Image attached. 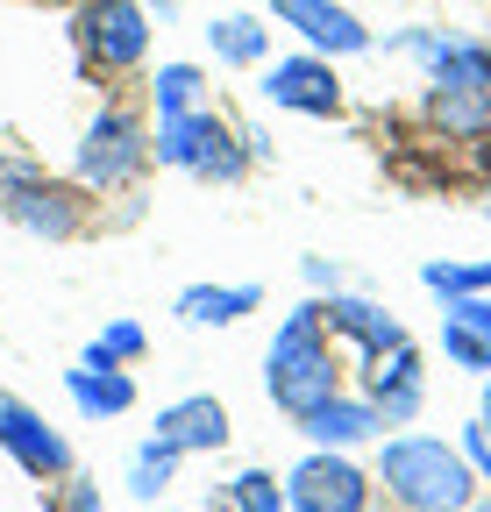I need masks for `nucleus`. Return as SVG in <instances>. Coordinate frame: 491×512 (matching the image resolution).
Instances as JSON below:
<instances>
[{
  "label": "nucleus",
  "instance_id": "obj_1",
  "mask_svg": "<svg viewBox=\"0 0 491 512\" xmlns=\"http://www.w3.org/2000/svg\"><path fill=\"white\" fill-rule=\"evenodd\" d=\"M264 384H271V406L292 413V420H306L314 406H328V399L342 392V363H335V349H328L321 306H299L285 328H278V342H271V356H264Z\"/></svg>",
  "mask_w": 491,
  "mask_h": 512
},
{
  "label": "nucleus",
  "instance_id": "obj_2",
  "mask_svg": "<svg viewBox=\"0 0 491 512\" xmlns=\"http://www.w3.org/2000/svg\"><path fill=\"white\" fill-rule=\"evenodd\" d=\"M378 477H385V491L406 512H470V491H477V470L463 463V448H442V441H427V434L385 441Z\"/></svg>",
  "mask_w": 491,
  "mask_h": 512
},
{
  "label": "nucleus",
  "instance_id": "obj_3",
  "mask_svg": "<svg viewBox=\"0 0 491 512\" xmlns=\"http://www.w3.org/2000/svg\"><path fill=\"white\" fill-rule=\"evenodd\" d=\"M150 150H157V164H171V171H200V178H221V185H235L242 164H250V150H235V136L221 128V114H207V107L164 114Z\"/></svg>",
  "mask_w": 491,
  "mask_h": 512
},
{
  "label": "nucleus",
  "instance_id": "obj_4",
  "mask_svg": "<svg viewBox=\"0 0 491 512\" xmlns=\"http://www.w3.org/2000/svg\"><path fill=\"white\" fill-rule=\"evenodd\" d=\"M72 36H79L86 64H100V72H129V64L150 50V15L136 8V0H86Z\"/></svg>",
  "mask_w": 491,
  "mask_h": 512
},
{
  "label": "nucleus",
  "instance_id": "obj_5",
  "mask_svg": "<svg viewBox=\"0 0 491 512\" xmlns=\"http://www.w3.org/2000/svg\"><path fill=\"white\" fill-rule=\"evenodd\" d=\"M0 207H8V221H22V228L43 235V242H65V235L79 228L72 192L50 185V178L29 171V164H0Z\"/></svg>",
  "mask_w": 491,
  "mask_h": 512
},
{
  "label": "nucleus",
  "instance_id": "obj_6",
  "mask_svg": "<svg viewBox=\"0 0 491 512\" xmlns=\"http://www.w3.org/2000/svg\"><path fill=\"white\" fill-rule=\"evenodd\" d=\"M143 164H150V143H143V128H136L129 114H100V121L86 128V143H79V178H86V185L114 192V185H129Z\"/></svg>",
  "mask_w": 491,
  "mask_h": 512
},
{
  "label": "nucleus",
  "instance_id": "obj_7",
  "mask_svg": "<svg viewBox=\"0 0 491 512\" xmlns=\"http://www.w3.org/2000/svg\"><path fill=\"white\" fill-rule=\"evenodd\" d=\"M363 498H371V484H363V470L342 463V456H306L285 477V505L292 512H363Z\"/></svg>",
  "mask_w": 491,
  "mask_h": 512
},
{
  "label": "nucleus",
  "instance_id": "obj_8",
  "mask_svg": "<svg viewBox=\"0 0 491 512\" xmlns=\"http://www.w3.org/2000/svg\"><path fill=\"white\" fill-rule=\"evenodd\" d=\"M0 448H8V456H15L29 477H65V470H72L65 434H57L43 413L15 406V399H0Z\"/></svg>",
  "mask_w": 491,
  "mask_h": 512
},
{
  "label": "nucleus",
  "instance_id": "obj_9",
  "mask_svg": "<svg viewBox=\"0 0 491 512\" xmlns=\"http://www.w3.org/2000/svg\"><path fill=\"white\" fill-rule=\"evenodd\" d=\"M264 93L271 107H292V114H342V79L328 57H285L264 72Z\"/></svg>",
  "mask_w": 491,
  "mask_h": 512
},
{
  "label": "nucleus",
  "instance_id": "obj_10",
  "mask_svg": "<svg viewBox=\"0 0 491 512\" xmlns=\"http://www.w3.org/2000/svg\"><path fill=\"white\" fill-rule=\"evenodd\" d=\"M65 384H72V406L86 413V420H114V413H129L136 406V384H129V370H121L100 342L79 356V370H65Z\"/></svg>",
  "mask_w": 491,
  "mask_h": 512
},
{
  "label": "nucleus",
  "instance_id": "obj_11",
  "mask_svg": "<svg viewBox=\"0 0 491 512\" xmlns=\"http://www.w3.org/2000/svg\"><path fill=\"white\" fill-rule=\"evenodd\" d=\"M271 8L314 43V50H328V57H356V50H371V29H363L356 15H342L335 0H271Z\"/></svg>",
  "mask_w": 491,
  "mask_h": 512
},
{
  "label": "nucleus",
  "instance_id": "obj_12",
  "mask_svg": "<svg viewBox=\"0 0 491 512\" xmlns=\"http://www.w3.org/2000/svg\"><path fill=\"white\" fill-rule=\"evenodd\" d=\"M371 406L385 413V427H399V420L420 413V356H413V342L371 356Z\"/></svg>",
  "mask_w": 491,
  "mask_h": 512
},
{
  "label": "nucleus",
  "instance_id": "obj_13",
  "mask_svg": "<svg viewBox=\"0 0 491 512\" xmlns=\"http://www.w3.org/2000/svg\"><path fill=\"white\" fill-rule=\"evenodd\" d=\"M157 441L178 448V456L221 448V441H228V406H221V399H178V406L157 413Z\"/></svg>",
  "mask_w": 491,
  "mask_h": 512
},
{
  "label": "nucleus",
  "instance_id": "obj_14",
  "mask_svg": "<svg viewBox=\"0 0 491 512\" xmlns=\"http://www.w3.org/2000/svg\"><path fill=\"white\" fill-rule=\"evenodd\" d=\"M321 320H328L335 335H349V342H356L363 356H378V349H399V342H406V328H399L392 313H378L371 299H335V292H328Z\"/></svg>",
  "mask_w": 491,
  "mask_h": 512
},
{
  "label": "nucleus",
  "instance_id": "obj_15",
  "mask_svg": "<svg viewBox=\"0 0 491 512\" xmlns=\"http://www.w3.org/2000/svg\"><path fill=\"white\" fill-rule=\"evenodd\" d=\"M299 427L314 434L321 448H349V441H363V434H378V427H385V413H378L371 399H342V392H335L328 406H314Z\"/></svg>",
  "mask_w": 491,
  "mask_h": 512
},
{
  "label": "nucleus",
  "instance_id": "obj_16",
  "mask_svg": "<svg viewBox=\"0 0 491 512\" xmlns=\"http://www.w3.org/2000/svg\"><path fill=\"white\" fill-rule=\"evenodd\" d=\"M257 285H193V292H178V320H193V328H228V320L242 313H257Z\"/></svg>",
  "mask_w": 491,
  "mask_h": 512
},
{
  "label": "nucleus",
  "instance_id": "obj_17",
  "mask_svg": "<svg viewBox=\"0 0 491 512\" xmlns=\"http://www.w3.org/2000/svg\"><path fill=\"white\" fill-rule=\"evenodd\" d=\"M427 114H435L449 136H484V128H491V93H477V86H435V93H427Z\"/></svg>",
  "mask_w": 491,
  "mask_h": 512
},
{
  "label": "nucleus",
  "instance_id": "obj_18",
  "mask_svg": "<svg viewBox=\"0 0 491 512\" xmlns=\"http://www.w3.org/2000/svg\"><path fill=\"white\" fill-rule=\"evenodd\" d=\"M207 43H214V57H221V64H257V57L271 50V29H264V22H250V15H221V22L207 29Z\"/></svg>",
  "mask_w": 491,
  "mask_h": 512
},
{
  "label": "nucleus",
  "instance_id": "obj_19",
  "mask_svg": "<svg viewBox=\"0 0 491 512\" xmlns=\"http://www.w3.org/2000/svg\"><path fill=\"white\" fill-rule=\"evenodd\" d=\"M171 470H178V448H164V441L150 434V441L136 448V463H129V491H136V498H157V491L171 484Z\"/></svg>",
  "mask_w": 491,
  "mask_h": 512
},
{
  "label": "nucleus",
  "instance_id": "obj_20",
  "mask_svg": "<svg viewBox=\"0 0 491 512\" xmlns=\"http://www.w3.org/2000/svg\"><path fill=\"white\" fill-rule=\"evenodd\" d=\"M200 64H164V72H157V121L164 114H193L200 107Z\"/></svg>",
  "mask_w": 491,
  "mask_h": 512
},
{
  "label": "nucleus",
  "instance_id": "obj_21",
  "mask_svg": "<svg viewBox=\"0 0 491 512\" xmlns=\"http://www.w3.org/2000/svg\"><path fill=\"white\" fill-rule=\"evenodd\" d=\"M427 292H442V299H463V292H491V256L484 264H427L420 271Z\"/></svg>",
  "mask_w": 491,
  "mask_h": 512
},
{
  "label": "nucleus",
  "instance_id": "obj_22",
  "mask_svg": "<svg viewBox=\"0 0 491 512\" xmlns=\"http://www.w3.org/2000/svg\"><path fill=\"white\" fill-rule=\"evenodd\" d=\"M228 498H235L242 512H292V505H285V491H278L264 470H242V477L228 484Z\"/></svg>",
  "mask_w": 491,
  "mask_h": 512
},
{
  "label": "nucleus",
  "instance_id": "obj_23",
  "mask_svg": "<svg viewBox=\"0 0 491 512\" xmlns=\"http://www.w3.org/2000/svg\"><path fill=\"white\" fill-rule=\"evenodd\" d=\"M442 349H449L463 370H491V335L463 328V320H449V328H442Z\"/></svg>",
  "mask_w": 491,
  "mask_h": 512
},
{
  "label": "nucleus",
  "instance_id": "obj_24",
  "mask_svg": "<svg viewBox=\"0 0 491 512\" xmlns=\"http://www.w3.org/2000/svg\"><path fill=\"white\" fill-rule=\"evenodd\" d=\"M463 463L477 470V484H491V427H484V420L463 427Z\"/></svg>",
  "mask_w": 491,
  "mask_h": 512
},
{
  "label": "nucleus",
  "instance_id": "obj_25",
  "mask_svg": "<svg viewBox=\"0 0 491 512\" xmlns=\"http://www.w3.org/2000/svg\"><path fill=\"white\" fill-rule=\"evenodd\" d=\"M449 320H463V328L491 335V299H484V292H463V299H449Z\"/></svg>",
  "mask_w": 491,
  "mask_h": 512
},
{
  "label": "nucleus",
  "instance_id": "obj_26",
  "mask_svg": "<svg viewBox=\"0 0 491 512\" xmlns=\"http://www.w3.org/2000/svg\"><path fill=\"white\" fill-rule=\"evenodd\" d=\"M100 349L121 363V356H143V328H136V320H114V328L100 335Z\"/></svg>",
  "mask_w": 491,
  "mask_h": 512
},
{
  "label": "nucleus",
  "instance_id": "obj_27",
  "mask_svg": "<svg viewBox=\"0 0 491 512\" xmlns=\"http://www.w3.org/2000/svg\"><path fill=\"white\" fill-rule=\"evenodd\" d=\"M65 512H100V491H93V484H72V498H65Z\"/></svg>",
  "mask_w": 491,
  "mask_h": 512
},
{
  "label": "nucleus",
  "instance_id": "obj_28",
  "mask_svg": "<svg viewBox=\"0 0 491 512\" xmlns=\"http://www.w3.org/2000/svg\"><path fill=\"white\" fill-rule=\"evenodd\" d=\"M484 427H491V370H484Z\"/></svg>",
  "mask_w": 491,
  "mask_h": 512
},
{
  "label": "nucleus",
  "instance_id": "obj_29",
  "mask_svg": "<svg viewBox=\"0 0 491 512\" xmlns=\"http://www.w3.org/2000/svg\"><path fill=\"white\" fill-rule=\"evenodd\" d=\"M150 8H157V15H164V8H178V0H150Z\"/></svg>",
  "mask_w": 491,
  "mask_h": 512
},
{
  "label": "nucleus",
  "instance_id": "obj_30",
  "mask_svg": "<svg viewBox=\"0 0 491 512\" xmlns=\"http://www.w3.org/2000/svg\"><path fill=\"white\" fill-rule=\"evenodd\" d=\"M470 512H491V505H470Z\"/></svg>",
  "mask_w": 491,
  "mask_h": 512
}]
</instances>
